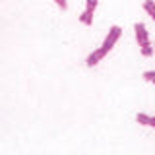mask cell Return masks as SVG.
Listing matches in <instances>:
<instances>
[{
	"label": "cell",
	"instance_id": "obj_3",
	"mask_svg": "<svg viewBox=\"0 0 155 155\" xmlns=\"http://www.w3.org/2000/svg\"><path fill=\"white\" fill-rule=\"evenodd\" d=\"M107 56V52L103 51V48H97V51H93V52H91V54L89 56H87V60H85V64L87 66H95V64H99V62L101 60H103V58Z\"/></svg>",
	"mask_w": 155,
	"mask_h": 155
},
{
	"label": "cell",
	"instance_id": "obj_8",
	"mask_svg": "<svg viewBox=\"0 0 155 155\" xmlns=\"http://www.w3.org/2000/svg\"><path fill=\"white\" fill-rule=\"evenodd\" d=\"M143 80L151 81V84H155V72H145L143 74Z\"/></svg>",
	"mask_w": 155,
	"mask_h": 155
},
{
	"label": "cell",
	"instance_id": "obj_11",
	"mask_svg": "<svg viewBox=\"0 0 155 155\" xmlns=\"http://www.w3.org/2000/svg\"><path fill=\"white\" fill-rule=\"evenodd\" d=\"M151 126L155 128V116H151Z\"/></svg>",
	"mask_w": 155,
	"mask_h": 155
},
{
	"label": "cell",
	"instance_id": "obj_10",
	"mask_svg": "<svg viewBox=\"0 0 155 155\" xmlns=\"http://www.w3.org/2000/svg\"><path fill=\"white\" fill-rule=\"evenodd\" d=\"M54 2H56L62 10H66V8H68V2H66V0H54Z\"/></svg>",
	"mask_w": 155,
	"mask_h": 155
},
{
	"label": "cell",
	"instance_id": "obj_1",
	"mask_svg": "<svg viewBox=\"0 0 155 155\" xmlns=\"http://www.w3.org/2000/svg\"><path fill=\"white\" fill-rule=\"evenodd\" d=\"M120 35H122V29H120L118 25H113V27L109 29V35L105 37V41H103V47H101V48H103L105 52H109L110 48L114 47V43L120 39Z\"/></svg>",
	"mask_w": 155,
	"mask_h": 155
},
{
	"label": "cell",
	"instance_id": "obj_2",
	"mask_svg": "<svg viewBox=\"0 0 155 155\" xmlns=\"http://www.w3.org/2000/svg\"><path fill=\"white\" fill-rule=\"evenodd\" d=\"M134 31H136V39H138L140 47L147 45V43H149V35H147V31H145V25H143V23H136V25H134Z\"/></svg>",
	"mask_w": 155,
	"mask_h": 155
},
{
	"label": "cell",
	"instance_id": "obj_6",
	"mask_svg": "<svg viewBox=\"0 0 155 155\" xmlns=\"http://www.w3.org/2000/svg\"><path fill=\"white\" fill-rule=\"evenodd\" d=\"M136 120H138L140 124H143V126H151V116H147L143 113H140L138 116H136Z\"/></svg>",
	"mask_w": 155,
	"mask_h": 155
},
{
	"label": "cell",
	"instance_id": "obj_5",
	"mask_svg": "<svg viewBox=\"0 0 155 155\" xmlns=\"http://www.w3.org/2000/svg\"><path fill=\"white\" fill-rule=\"evenodd\" d=\"M143 8H145V12H147L149 16L155 19V2H153V0H145V2H143Z\"/></svg>",
	"mask_w": 155,
	"mask_h": 155
},
{
	"label": "cell",
	"instance_id": "obj_4",
	"mask_svg": "<svg viewBox=\"0 0 155 155\" xmlns=\"http://www.w3.org/2000/svg\"><path fill=\"white\" fill-rule=\"evenodd\" d=\"M80 21H81V23H85V25H91V21H93V10L87 8L85 12L80 16Z\"/></svg>",
	"mask_w": 155,
	"mask_h": 155
},
{
	"label": "cell",
	"instance_id": "obj_9",
	"mask_svg": "<svg viewBox=\"0 0 155 155\" xmlns=\"http://www.w3.org/2000/svg\"><path fill=\"white\" fill-rule=\"evenodd\" d=\"M97 2H99V0H85V4H87V8H89V10H95Z\"/></svg>",
	"mask_w": 155,
	"mask_h": 155
},
{
	"label": "cell",
	"instance_id": "obj_7",
	"mask_svg": "<svg viewBox=\"0 0 155 155\" xmlns=\"http://www.w3.org/2000/svg\"><path fill=\"white\" fill-rule=\"evenodd\" d=\"M142 54H143V56H151V54H153V48H151V45H149V43L142 47Z\"/></svg>",
	"mask_w": 155,
	"mask_h": 155
}]
</instances>
